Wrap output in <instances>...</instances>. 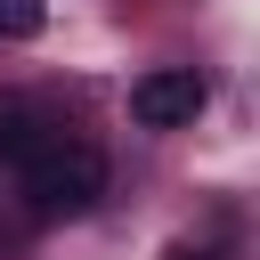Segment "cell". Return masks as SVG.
I'll list each match as a JSON object with an SVG mask.
<instances>
[{
    "label": "cell",
    "instance_id": "cell-4",
    "mask_svg": "<svg viewBox=\"0 0 260 260\" xmlns=\"http://www.w3.org/2000/svg\"><path fill=\"white\" fill-rule=\"evenodd\" d=\"M171 260H219V252H195V244H179V252H171Z\"/></svg>",
    "mask_w": 260,
    "mask_h": 260
},
{
    "label": "cell",
    "instance_id": "cell-1",
    "mask_svg": "<svg viewBox=\"0 0 260 260\" xmlns=\"http://www.w3.org/2000/svg\"><path fill=\"white\" fill-rule=\"evenodd\" d=\"M16 187H24V211L32 219H81L106 195V154L81 146V138H65V130H49L41 146L16 154Z\"/></svg>",
    "mask_w": 260,
    "mask_h": 260
},
{
    "label": "cell",
    "instance_id": "cell-3",
    "mask_svg": "<svg viewBox=\"0 0 260 260\" xmlns=\"http://www.w3.org/2000/svg\"><path fill=\"white\" fill-rule=\"evenodd\" d=\"M49 24V0H0V41H32Z\"/></svg>",
    "mask_w": 260,
    "mask_h": 260
},
{
    "label": "cell",
    "instance_id": "cell-2",
    "mask_svg": "<svg viewBox=\"0 0 260 260\" xmlns=\"http://www.w3.org/2000/svg\"><path fill=\"white\" fill-rule=\"evenodd\" d=\"M203 73L195 65H154V73H138L130 81V122L138 130H187L195 114H203Z\"/></svg>",
    "mask_w": 260,
    "mask_h": 260
}]
</instances>
